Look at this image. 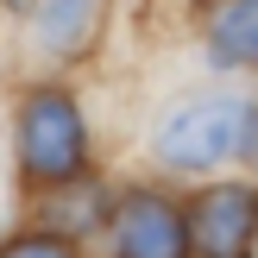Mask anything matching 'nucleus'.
I'll use <instances>...</instances> for the list:
<instances>
[{
	"mask_svg": "<svg viewBox=\"0 0 258 258\" xmlns=\"http://www.w3.org/2000/svg\"><path fill=\"white\" fill-rule=\"evenodd\" d=\"M252 101L246 95H196L183 107H170L151 133V151H158L164 170L183 176H208L221 164L246 158V133H252Z\"/></svg>",
	"mask_w": 258,
	"mask_h": 258,
	"instance_id": "nucleus-1",
	"label": "nucleus"
},
{
	"mask_svg": "<svg viewBox=\"0 0 258 258\" xmlns=\"http://www.w3.org/2000/svg\"><path fill=\"white\" fill-rule=\"evenodd\" d=\"M13 151H19V170L32 183H76L88 158V120L76 107V95L63 88H38L25 95L19 120H13Z\"/></svg>",
	"mask_w": 258,
	"mask_h": 258,
	"instance_id": "nucleus-2",
	"label": "nucleus"
},
{
	"mask_svg": "<svg viewBox=\"0 0 258 258\" xmlns=\"http://www.w3.org/2000/svg\"><path fill=\"white\" fill-rule=\"evenodd\" d=\"M113 246H120V258H196L189 208H176L158 189H133L113 208Z\"/></svg>",
	"mask_w": 258,
	"mask_h": 258,
	"instance_id": "nucleus-3",
	"label": "nucleus"
},
{
	"mask_svg": "<svg viewBox=\"0 0 258 258\" xmlns=\"http://www.w3.org/2000/svg\"><path fill=\"white\" fill-rule=\"evenodd\" d=\"M252 227H258V189L252 183H214L189 202L196 258H252Z\"/></svg>",
	"mask_w": 258,
	"mask_h": 258,
	"instance_id": "nucleus-4",
	"label": "nucleus"
},
{
	"mask_svg": "<svg viewBox=\"0 0 258 258\" xmlns=\"http://www.w3.org/2000/svg\"><path fill=\"white\" fill-rule=\"evenodd\" d=\"M202 44H208L214 70L258 63V0H214L208 19H202Z\"/></svg>",
	"mask_w": 258,
	"mask_h": 258,
	"instance_id": "nucleus-5",
	"label": "nucleus"
},
{
	"mask_svg": "<svg viewBox=\"0 0 258 258\" xmlns=\"http://www.w3.org/2000/svg\"><path fill=\"white\" fill-rule=\"evenodd\" d=\"M95 13L101 0H44L38 7V38H44L50 57H76V50L88 44V32H95Z\"/></svg>",
	"mask_w": 258,
	"mask_h": 258,
	"instance_id": "nucleus-6",
	"label": "nucleus"
},
{
	"mask_svg": "<svg viewBox=\"0 0 258 258\" xmlns=\"http://www.w3.org/2000/svg\"><path fill=\"white\" fill-rule=\"evenodd\" d=\"M44 221L57 227L63 239H70V233L82 239L88 227H101V221H107V189H95V183H76V189H63V183H57V202L44 208Z\"/></svg>",
	"mask_w": 258,
	"mask_h": 258,
	"instance_id": "nucleus-7",
	"label": "nucleus"
},
{
	"mask_svg": "<svg viewBox=\"0 0 258 258\" xmlns=\"http://www.w3.org/2000/svg\"><path fill=\"white\" fill-rule=\"evenodd\" d=\"M0 258H82V252H76L63 233H19V239L0 246Z\"/></svg>",
	"mask_w": 258,
	"mask_h": 258,
	"instance_id": "nucleus-8",
	"label": "nucleus"
},
{
	"mask_svg": "<svg viewBox=\"0 0 258 258\" xmlns=\"http://www.w3.org/2000/svg\"><path fill=\"white\" fill-rule=\"evenodd\" d=\"M252 258H258V227H252Z\"/></svg>",
	"mask_w": 258,
	"mask_h": 258,
	"instance_id": "nucleus-9",
	"label": "nucleus"
},
{
	"mask_svg": "<svg viewBox=\"0 0 258 258\" xmlns=\"http://www.w3.org/2000/svg\"><path fill=\"white\" fill-rule=\"evenodd\" d=\"M7 7H32V0H7Z\"/></svg>",
	"mask_w": 258,
	"mask_h": 258,
	"instance_id": "nucleus-10",
	"label": "nucleus"
}]
</instances>
